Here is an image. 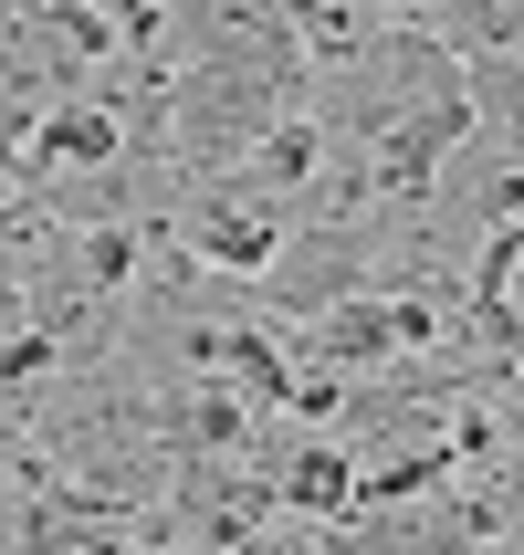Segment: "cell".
Instances as JSON below:
<instances>
[{
    "label": "cell",
    "mask_w": 524,
    "mask_h": 555,
    "mask_svg": "<svg viewBox=\"0 0 524 555\" xmlns=\"http://www.w3.org/2000/svg\"><path fill=\"white\" fill-rule=\"evenodd\" d=\"M462 85H472V116L503 137V157L524 168V53H472L462 63Z\"/></svg>",
    "instance_id": "cell-3"
},
{
    "label": "cell",
    "mask_w": 524,
    "mask_h": 555,
    "mask_svg": "<svg viewBox=\"0 0 524 555\" xmlns=\"http://www.w3.org/2000/svg\"><path fill=\"white\" fill-rule=\"evenodd\" d=\"M503 399H514V462H524V377H503Z\"/></svg>",
    "instance_id": "cell-4"
},
{
    "label": "cell",
    "mask_w": 524,
    "mask_h": 555,
    "mask_svg": "<svg viewBox=\"0 0 524 555\" xmlns=\"http://www.w3.org/2000/svg\"><path fill=\"white\" fill-rule=\"evenodd\" d=\"M22 555H137V525H126L116 503H85V493H53L31 514Z\"/></svg>",
    "instance_id": "cell-2"
},
{
    "label": "cell",
    "mask_w": 524,
    "mask_h": 555,
    "mask_svg": "<svg viewBox=\"0 0 524 555\" xmlns=\"http://www.w3.org/2000/svg\"><path fill=\"white\" fill-rule=\"evenodd\" d=\"M273 503L283 514H315V525H357V451L346 440H294L273 451Z\"/></svg>",
    "instance_id": "cell-1"
}]
</instances>
